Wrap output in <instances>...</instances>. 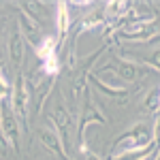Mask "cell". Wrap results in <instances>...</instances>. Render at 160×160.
<instances>
[{"label":"cell","instance_id":"obj_1","mask_svg":"<svg viewBox=\"0 0 160 160\" xmlns=\"http://www.w3.org/2000/svg\"><path fill=\"white\" fill-rule=\"evenodd\" d=\"M154 139H152V126L148 122H139L135 124L132 128H128L124 135H120L113 143V152L111 156H118V154H124V152H132V149H143L152 145Z\"/></svg>","mask_w":160,"mask_h":160},{"label":"cell","instance_id":"obj_2","mask_svg":"<svg viewBox=\"0 0 160 160\" xmlns=\"http://www.w3.org/2000/svg\"><path fill=\"white\" fill-rule=\"evenodd\" d=\"M0 132L4 135L9 148L19 149V135H22V126H19V118L13 111L11 100L4 98L0 100Z\"/></svg>","mask_w":160,"mask_h":160},{"label":"cell","instance_id":"obj_3","mask_svg":"<svg viewBox=\"0 0 160 160\" xmlns=\"http://www.w3.org/2000/svg\"><path fill=\"white\" fill-rule=\"evenodd\" d=\"M9 100H11V107L17 113V118L22 122H26L28 120V107H30V90H28L26 77L22 73H17V77H15V83L11 86Z\"/></svg>","mask_w":160,"mask_h":160},{"label":"cell","instance_id":"obj_4","mask_svg":"<svg viewBox=\"0 0 160 160\" xmlns=\"http://www.w3.org/2000/svg\"><path fill=\"white\" fill-rule=\"evenodd\" d=\"M49 124L51 128L56 130V135L62 139L64 148H68V126H71V113H68V107L64 105V100L58 98L56 105H53V111L49 115ZM68 152V149H66Z\"/></svg>","mask_w":160,"mask_h":160},{"label":"cell","instance_id":"obj_5","mask_svg":"<svg viewBox=\"0 0 160 160\" xmlns=\"http://www.w3.org/2000/svg\"><path fill=\"white\" fill-rule=\"evenodd\" d=\"M38 139H41L43 148L47 149L49 154H53L58 160H73L71 156H68L66 148H64L62 139L56 135V130H53V128H41V130H38Z\"/></svg>","mask_w":160,"mask_h":160},{"label":"cell","instance_id":"obj_6","mask_svg":"<svg viewBox=\"0 0 160 160\" xmlns=\"http://www.w3.org/2000/svg\"><path fill=\"white\" fill-rule=\"evenodd\" d=\"M90 124H98V126H105L107 124V118H105V113L100 111L98 102L96 100H90V113H83V118H81V122H79V148L83 145V139H86V130Z\"/></svg>","mask_w":160,"mask_h":160},{"label":"cell","instance_id":"obj_7","mask_svg":"<svg viewBox=\"0 0 160 160\" xmlns=\"http://www.w3.org/2000/svg\"><path fill=\"white\" fill-rule=\"evenodd\" d=\"M115 75L120 77V81L124 83H135L139 79V64L132 60H126V58H118L115 64H111Z\"/></svg>","mask_w":160,"mask_h":160},{"label":"cell","instance_id":"obj_8","mask_svg":"<svg viewBox=\"0 0 160 160\" xmlns=\"http://www.w3.org/2000/svg\"><path fill=\"white\" fill-rule=\"evenodd\" d=\"M9 60L11 64L15 66V71L19 68V64L24 60V37H22V32L17 30V32H13L11 37H9Z\"/></svg>","mask_w":160,"mask_h":160},{"label":"cell","instance_id":"obj_9","mask_svg":"<svg viewBox=\"0 0 160 160\" xmlns=\"http://www.w3.org/2000/svg\"><path fill=\"white\" fill-rule=\"evenodd\" d=\"M34 56H37L41 62L49 60V58H53V56H58V41L51 38V37H45L37 47H34Z\"/></svg>","mask_w":160,"mask_h":160},{"label":"cell","instance_id":"obj_10","mask_svg":"<svg viewBox=\"0 0 160 160\" xmlns=\"http://www.w3.org/2000/svg\"><path fill=\"white\" fill-rule=\"evenodd\" d=\"M158 152V145L152 143L143 149H132V152H124V154H118V156H111L109 160H149L154 154Z\"/></svg>","mask_w":160,"mask_h":160},{"label":"cell","instance_id":"obj_11","mask_svg":"<svg viewBox=\"0 0 160 160\" xmlns=\"http://www.w3.org/2000/svg\"><path fill=\"white\" fill-rule=\"evenodd\" d=\"M19 22H22V30L19 32H24L26 37H28V41L34 43V47H37V37H38V32H41V24H38L37 19H32L30 15H26V13L19 15Z\"/></svg>","mask_w":160,"mask_h":160},{"label":"cell","instance_id":"obj_12","mask_svg":"<svg viewBox=\"0 0 160 160\" xmlns=\"http://www.w3.org/2000/svg\"><path fill=\"white\" fill-rule=\"evenodd\" d=\"M71 26V15H68V4L66 2H58V13H56V28H58V34L64 37L66 30Z\"/></svg>","mask_w":160,"mask_h":160},{"label":"cell","instance_id":"obj_13","mask_svg":"<svg viewBox=\"0 0 160 160\" xmlns=\"http://www.w3.org/2000/svg\"><path fill=\"white\" fill-rule=\"evenodd\" d=\"M88 79H90V81H94V86L98 88L102 94H107L109 98H118V96H126V94H128V90H126V88H115V86H109V83H102V81L96 79L92 73H88Z\"/></svg>","mask_w":160,"mask_h":160},{"label":"cell","instance_id":"obj_14","mask_svg":"<svg viewBox=\"0 0 160 160\" xmlns=\"http://www.w3.org/2000/svg\"><path fill=\"white\" fill-rule=\"evenodd\" d=\"M102 22H105V7L98 9V11H90L88 17L81 22V32L83 30H92V28H98V26H102Z\"/></svg>","mask_w":160,"mask_h":160},{"label":"cell","instance_id":"obj_15","mask_svg":"<svg viewBox=\"0 0 160 160\" xmlns=\"http://www.w3.org/2000/svg\"><path fill=\"white\" fill-rule=\"evenodd\" d=\"M145 107L156 115V111H158V107H160V88H154V90H149V92H148Z\"/></svg>","mask_w":160,"mask_h":160},{"label":"cell","instance_id":"obj_16","mask_svg":"<svg viewBox=\"0 0 160 160\" xmlns=\"http://www.w3.org/2000/svg\"><path fill=\"white\" fill-rule=\"evenodd\" d=\"M154 135H152V139H154V143L160 148V115H156V122H154Z\"/></svg>","mask_w":160,"mask_h":160},{"label":"cell","instance_id":"obj_17","mask_svg":"<svg viewBox=\"0 0 160 160\" xmlns=\"http://www.w3.org/2000/svg\"><path fill=\"white\" fill-rule=\"evenodd\" d=\"M9 143H7V139H4V135H2V132H0V156H4V154H7V152H9Z\"/></svg>","mask_w":160,"mask_h":160},{"label":"cell","instance_id":"obj_18","mask_svg":"<svg viewBox=\"0 0 160 160\" xmlns=\"http://www.w3.org/2000/svg\"><path fill=\"white\" fill-rule=\"evenodd\" d=\"M83 156H86V160H102V158L98 156V154H94V152H90V149H88Z\"/></svg>","mask_w":160,"mask_h":160},{"label":"cell","instance_id":"obj_19","mask_svg":"<svg viewBox=\"0 0 160 160\" xmlns=\"http://www.w3.org/2000/svg\"><path fill=\"white\" fill-rule=\"evenodd\" d=\"M154 160H160V148H158V152H156V158Z\"/></svg>","mask_w":160,"mask_h":160},{"label":"cell","instance_id":"obj_20","mask_svg":"<svg viewBox=\"0 0 160 160\" xmlns=\"http://www.w3.org/2000/svg\"><path fill=\"white\" fill-rule=\"evenodd\" d=\"M0 71H2V60H0Z\"/></svg>","mask_w":160,"mask_h":160}]
</instances>
